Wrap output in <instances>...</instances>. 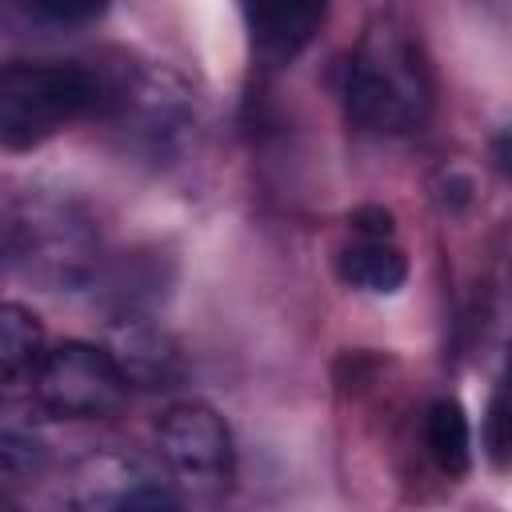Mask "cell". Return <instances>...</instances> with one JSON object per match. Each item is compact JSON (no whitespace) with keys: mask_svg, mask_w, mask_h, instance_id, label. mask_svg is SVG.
Wrapping results in <instances>:
<instances>
[{"mask_svg":"<svg viewBox=\"0 0 512 512\" xmlns=\"http://www.w3.org/2000/svg\"><path fill=\"white\" fill-rule=\"evenodd\" d=\"M24 8L36 16V20H48V24H92L104 16L108 0H24Z\"/></svg>","mask_w":512,"mask_h":512,"instance_id":"cell-14","label":"cell"},{"mask_svg":"<svg viewBox=\"0 0 512 512\" xmlns=\"http://www.w3.org/2000/svg\"><path fill=\"white\" fill-rule=\"evenodd\" d=\"M340 276L360 292L388 296L408 280V260L392 236H356V244L340 252Z\"/></svg>","mask_w":512,"mask_h":512,"instance_id":"cell-11","label":"cell"},{"mask_svg":"<svg viewBox=\"0 0 512 512\" xmlns=\"http://www.w3.org/2000/svg\"><path fill=\"white\" fill-rule=\"evenodd\" d=\"M68 504L76 508H176L180 496L160 464L128 448L88 452L68 472Z\"/></svg>","mask_w":512,"mask_h":512,"instance_id":"cell-6","label":"cell"},{"mask_svg":"<svg viewBox=\"0 0 512 512\" xmlns=\"http://www.w3.org/2000/svg\"><path fill=\"white\" fill-rule=\"evenodd\" d=\"M128 152L160 164L180 152L192 128L188 88L152 64H124L104 72V100L96 112Z\"/></svg>","mask_w":512,"mask_h":512,"instance_id":"cell-4","label":"cell"},{"mask_svg":"<svg viewBox=\"0 0 512 512\" xmlns=\"http://www.w3.org/2000/svg\"><path fill=\"white\" fill-rule=\"evenodd\" d=\"M48 460L40 416L28 400L0 396V488L32 480Z\"/></svg>","mask_w":512,"mask_h":512,"instance_id":"cell-10","label":"cell"},{"mask_svg":"<svg viewBox=\"0 0 512 512\" xmlns=\"http://www.w3.org/2000/svg\"><path fill=\"white\" fill-rule=\"evenodd\" d=\"M44 352L40 320L20 304H0V384L36 368Z\"/></svg>","mask_w":512,"mask_h":512,"instance_id":"cell-13","label":"cell"},{"mask_svg":"<svg viewBox=\"0 0 512 512\" xmlns=\"http://www.w3.org/2000/svg\"><path fill=\"white\" fill-rule=\"evenodd\" d=\"M32 392H36V404L52 416L100 420L124 404L128 380L116 368L108 348H96L84 340H64V344L40 352V360L32 368Z\"/></svg>","mask_w":512,"mask_h":512,"instance_id":"cell-5","label":"cell"},{"mask_svg":"<svg viewBox=\"0 0 512 512\" xmlns=\"http://www.w3.org/2000/svg\"><path fill=\"white\" fill-rule=\"evenodd\" d=\"M0 252L36 284L84 288L100 272V240L88 212L72 200L28 196L8 212Z\"/></svg>","mask_w":512,"mask_h":512,"instance_id":"cell-3","label":"cell"},{"mask_svg":"<svg viewBox=\"0 0 512 512\" xmlns=\"http://www.w3.org/2000/svg\"><path fill=\"white\" fill-rule=\"evenodd\" d=\"M104 72L72 60H8L0 64V144L36 148L60 128L96 116Z\"/></svg>","mask_w":512,"mask_h":512,"instance_id":"cell-2","label":"cell"},{"mask_svg":"<svg viewBox=\"0 0 512 512\" xmlns=\"http://www.w3.org/2000/svg\"><path fill=\"white\" fill-rule=\"evenodd\" d=\"M424 444H428V456L448 472V476H460L468 472V460H472V436H468V416L456 400H436L424 416Z\"/></svg>","mask_w":512,"mask_h":512,"instance_id":"cell-12","label":"cell"},{"mask_svg":"<svg viewBox=\"0 0 512 512\" xmlns=\"http://www.w3.org/2000/svg\"><path fill=\"white\" fill-rule=\"evenodd\" d=\"M108 352L124 372L128 388H172L184 376V360L176 340L156 328L148 316H116Z\"/></svg>","mask_w":512,"mask_h":512,"instance_id":"cell-8","label":"cell"},{"mask_svg":"<svg viewBox=\"0 0 512 512\" xmlns=\"http://www.w3.org/2000/svg\"><path fill=\"white\" fill-rule=\"evenodd\" d=\"M344 108L352 124L376 136H404L428 120L432 80L420 44L396 20H376L348 68H344Z\"/></svg>","mask_w":512,"mask_h":512,"instance_id":"cell-1","label":"cell"},{"mask_svg":"<svg viewBox=\"0 0 512 512\" xmlns=\"http://www.w3.org/2000/svg\"><path fill=\"white\" fill-rule=\"evenodd\" d=\"M156 448L168 476L184 484L216 488L232 472V436L228 424L208 404H176L156 424Z\"/></svg>","mask_w":512,"mask_h":512,"instance_id":"cell-7","label":"cell"},{"mask_svg":"<svg viewBox=\"0 0 512 512\" xmlns=\"http://www.w3.org/2000/svg\"><path fill=\"white\" fill-rule=\"evenodd\" d=\"M240 12L252 48L264 60L284 64L296 52H304L308 40L320 32L328 0H240Z\"/></svg>","mask_w":512,"mask_h":512,"instance_id":"cell-9","label":"cell"},{"mask_svg":"<svg viewBox=\"0 0 512 512\" xmlns=\"http://www.w3.org/2000/svg\"><path fill=\"white\" fill-rule=\"evenodd\" d=\"M508 404H504V388H496L492 404H488V452L496 460V468H504L508 460Z\"/></svg>","mask_w":512,"mask_h":512,"instance_id":"cell-15","label":"cell"},{"mask_svg":"<svg viewBox=\"0 0 512 512\" xmlns=\"http://www.w3.org/2000/svg\"><path fill=\"white\" fill-rule=\"evenodd\" d=\"M348 224L356 228V236H392V212L384 208H356Z\"/></svg>","mask_w":512,"mask_h":512,"instance_id":"cell-16","label":"cell"}]
</instances>
